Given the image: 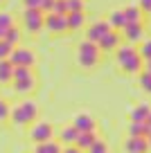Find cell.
Listing matches in <instances>:
<instances>
[{"label":"cell","instance_id":"obj_1","mask_svg":"<svg viewBox=\"0 0 151 153\" xmlns=\"http://www.w3.org/2000/svg\"><path fill=\"white\" fill-rule=\"evenodd\" d=\"M115 61L120 65V72H124V74H138L144 68V61H142L140 52L133 43H126V45L120 43V48L115 50Z\"/></svg>","mask_w":151,"mask_h":153},{"label":"cell","instance_id":"obj_2","mask_svg":"<svg viewBox=\"0 0 151 153\" xmlns=\"http://www.w3.org/2000/svg\"><path fill=\"white\" fill-rule=\"evenodd\" d=\"M38 115H41V108H38L36 101L27 99V101H20V104L11 106L9 110V122L14 126H29L32 122L38 120Z\"/></svg>","mask_w":151,"mask_h":153},{"label":"cell","instance_id":"obj_3","mask_svg":"<svg viewBox=\"0 0 151 153\" xmlns=\"http://www.w3.org/2000/svg\"><path fill=\"white\" fill-rule=\"evenodd\" d=\"M102 61V50H99L97 43L84 38L79 45H77V65L81 70H95Z\"/></svg>","mask_w":151,"mask_h":153},{"label":"cell","instance_id":"obj_4","mask_svg":"<svg viewBox=\"0 0 151 153\" xmlns=\"http://www.w3.org/2000/svg\"><path fill=\"white\" fill-rule=\"evenodd\" d=\"M16 95H32L38 86V79L34 74V68L27 65H14V79H11Z\"/></svg>","mask_w":151,"mask_h":153},{"label":"cell","instance_id":"obj_5","mask_svg":"<svg viewBox=\"0 0 151 153\" xmlns=\"http://www.w3.org/2000/svg\"><path fill=\"white\" fill-rule=\"evenodd\" d=\"M27 137L32 140L34 144L45 142V140H52V137H54V126L50 124V122H41V120H36V122H32V124H29Z\"/></svg>","mask_w":151,"mask_h":153},{"label":"cell","instance_id":"obj_6","mask_svg":"<svg viewBox=\"0 0 151 153\" xmlns=\"http://www.w3.org/2000/svg\"><path fill=\"white\" fill-rule=\"evenodd\" d=\"M23 27L29 34H38L45 29V11L41 9H25L23 11Z\"/></svg>","mask_w":151,"mask_h":153},{"label":"cell","instance_id":"obj_7","mask_svg":"<svg viewBox=\"0 0 151 153\" xmlns=\"http://www.w3.org/2000/svg\"><path fill=\"white\" fill-rule=\"evenodd\" d=\"M9 61L14 63V65H27V68H34V65H36V54H34L32 50H27V48H20V45H16V48L11 50V54H9Z\"/></svg>","mask_w":151,"mask_h":153},{"label":"cell","instance_id":"obj_8","mask_svg":"<svg viewBox=\"0 0 151 153\" xmlns=\"http://www.w3.org/2000/svg\"><path fill=\"white\" fill-rule=\"evenodd\" d=\"M45 29L52 34H66L68 32V20L66 14H54V11H47L45 14Z\"/></svg>","mask_w":151,"mask_h":153},{"label":"cell","instance_id":"obj_9","mask_svg":"<svg viewBox=\"0 0 151 153\" xmlns=\"http://www.w3.org/2000/svg\"><path fill=\"white\" fill-rule=\"evenodd\" d=\"M120 34H122V38L126 41V43H138V41L144 38V25H142V20L126 23L122 29H120Z\"/></svg>","mask_w":151,"mask_h":153},{"label":"cell","instance_id":"obj_10","mask_svg":"<svg viewBox=\"0 0 151 153\" xmlns=\"http://www.w3.org/2000/svg\"><path fill=\"white\" fill-rule=\"evenodd\" d=\"M120 43H122V34H120V29H111V32H106L104 36L97 41V45H99L102 52H115V50L120 48Z\"/></svg>","mask_w":151,"mask_h":153},{"label":"cell","instance_id":"obj_11","mask_svg":"<svg viewBox=\"0 0 151 153\" xmlns=\"http://www.w3.org/2000/svg\"><path fill=\"white\" fill-rule=\"evenodd\" d=\"M122 151L144 153V151H149V142H147L144 135H126V140L122 142Z\"/></svg>","mask_w":151,"mask_h":153},{"label":"cell","instance_id":"obj_12","mask_svg":"<svg viewBox=\"0 0 151 153\" xmlns=\"http://www.w3.org/2000/svg\"><path fill=\"white\" fill-rule=\"evenodd\" d=\"M72 126H75L77 131H97V120H95L90 113H77L75 117H72Z\"/></svg>","mask_w":151,"mask_h":153},{"label":"cell","instance_id":"obj_13","mask_svg":"<svg viewBox=\"0 0 151 153\" xmlns=\"http://www.w3.org/2000/svg\"><path fill=\"white\" fill-rule=\"evenodd\" d=\"M111 25H108V20H95V23H90V27L86 29V38L88 41H93V43H97L99 38L104 36L106 32H111Z\"/></svg>","mask_w":151,"mask_h":153},{"label":"cell","instance_id":"obj_14","mask_svg":"<svg viewBox=\"0 0 151 153\" xmlns=\"http://www.w3.org/2000/svg\"><path fill=\"white\" fill-rule=\"evenodd\" d=\"M77 135H79V131H77L75 126H72V122H70V124H66L61 131H59V137L57 140L63 144V146H72V144L77 142Z\"/></svg>","mask_w":151,"mask_h":153},{"label":"cell","instance_id":"obj_15","mask_svg":"<svg viewBox=\"0 0 151 153\" xmlns=\"http://www.w3.org/2000/svg\"><path fill=\"white\" fill-rule=\"evenodd\" d=\"M66 20H68V32H77V29H84L86 14H84V11H68Z\"/></svg>","mask_w":151,"mask_h":153},{"label":"cell","instance_id":"obj_16","mask_svg":"<svg viewBox=\"0 0 151 153\" xmlns=\"http://www.w3.org/2000/svg\"><path fill=\"white\" fill-rule=\"evenodd\" d=\"M95 137H97V131H81V133L77 135V142H75L77 151H88L90 144L95 142Z\"/></svg>","mask_w":151,"mask_h":153},{"label":"cell","instance_id":"obj_17","mask_svg":"<svg viewBox=\"0 0 151 153\" xmlns=\"http://www.w3.org/2000/svg\"><path fill=\"white\" fill-rule=\"evenodd\" d=\"M151 113V104L149 101H142V104H138L135 108L129 113V122H144L147 117H149Z\"/></svg>","mask_w":151,"mask_h":153},{"label":"cell","instance_id":"obj_18","mask_svg":"<svg viewBox=\"0 0 151 153\" xmlns=\"http://www.w3.org/2000/svg\"><path fill=\"white\" fill-rule=\"evenodd\" d=\"M34 149H36L38 153H61L63 151V144L59 142L57 137H52V140H45V142L34 144Z\"/></svg>","mask_w":151,"mask_h":153},{"label":"cell","instance_id":"obj_19","mask_svg":"<svg viewBox=\"0 0 151 153\" xmlns=\"http://www.w3.org/2000/svg\"><path fill=\"white\" fill-rule=\"evenodd\" d=\"M14 79V63L9 59H0V86H7Z\"/></svg>","mask_w":151,"mask_h":153},{"label":"cell","instance_id":"obj_20","mask_svg":"<svg viewBox=\"0 0 151 153\" xmlns=\"http://www.w3.org/2000/svg\"><path fill=\"white\" fill-rule=\"evenodd\" d=\"M106 20H108V25H111L113 29H122L124 25H126V18H124V11H122V9H113Z\"/></svg>","mask_w":151,"mask_h":153},{"label":"cell","instance_id":"obj_21","mask_svg":"<svg viewBox=\"0 0 151 153\" xmlns=\"http://www.w3.org/2000/svg\"><path fill=\"white\" fill-rule=\"evenodd\" d=\"M124 18H126V23H135V20H142V14L144 11L140 9L138 5H129V7H124Z\"/></svg>","mask_w":151,"mask_h":153},{"label":"cell","instance_id":"obj_22","mask_svg":"<svg viewBox=\"0 0 151 153\" xmlns=\"http://www.w3.org/2000/svg\"><path fill=\"white\" fill-rule=\"evenodd\" d=\"M5 41H9L11 45H20V41H23V32H20L16 25H9V29H7V34H5Z\"/></svg>","mask_w":151,"mask_h":153},{"label":"cell","instance_id":"obj_23","mask_svg":"<svg viewBox=\"0 0 151 153\" xmlns=\"http://www.w3.org/2000/svg\"><path fill=\"white\" fill-rule=\"evenodd\" d=\"M138 83H140V88L147 92V95H151V72L149 70H140L138 72Z\"/></svg>","mask_w":151,"mask_h":153},{"label":"cell","instance_id":"obj_24","mask_svg":"<svg viewBox=\"0 0 151 153\" xmlns=\"http://www.w3.org/2000/svg\"><path fill=\"white\" fill-rule=\"evenodd\" d=\"M149 128H147L144 122H129L126 126V135H147Z\"/></svg>","mask_w":151,"mask_h":153},{"label":"cell","instance_id":"obj_25","mask_svg":"<svg viewBox=\"0 0 151 153\" xmlns=\"http://www.w3.org/2000/svg\"><path fill=\"white\" fill-rule=\"evenodd\" d=\"M9 25H14V18H11L7 11H0V38H5L7 29H9Z\"/></svg>","mask_w":151,"mask_h":153},{"label":"cell","instance_id":"obj_26","mask_svg":"<svg viewBox=\"0 0 151 153\" xmlns=\"http://www.w3.org/2000/svg\"><path fill=\"white\" fill-rule=\"evenodd\" d=\"M138 52H140L142 61L151 59V38H142V43H140V48H138Z\"/></svg>","mask_w":151,"mask_h":153},{"label":"cell","instance_id":"obj_27","mask_svg":"<svg viewBox=\"0 0 151 153\" xmlns=\"http://www.w3.org/2000/svg\"><path fill=\"white\" fill-rule=\"evenodd\" d=\"M88 151H90V153H104V151H108V144H106L104 140H102V137L97 135V137H95V142L90 144V149H88Z\"/></svg>","mask_w":151,"mask_h":153},{"label":"cell","instance_id":"obj_28","mask_svg":"<svg viewBox=\"0 0 151 153\" xmlns=\"http://www.w3.org/2000/svg\"><path fill=\"white\" fill-rule=\"evenodd\" d=\"M66 9L68 11H84L86 0H66Z\"/></svg>","mask_w":151,"mask_h":153},{"label":"cell","instance_id":"obj_29","mask_svg":"<svg viewBox=\"0 0 151 153\" xmlns=\"http://www.w3.org/2000/svg\"><path fill=\"white\" fill-rule=\"evenodd\" d=\"M9 110H11L9 101L0 97V122H9Z\"/></svg>","mask_w":151,"mask_h":153},{"label":"cell","instance_id":"obj_30","mask_svg":"<svg viewBox=\"0 0 151 153\" xmlns=\"http://www.w3.org/2000/svg\"><path fill=\"white\" fill-rule=\"evenodd\" d=\"M16 45H11L9 41H5V38H0V59H9L11 50H14Z\"/></svg>","mask_w":151,"mask_h":153},{"label":"cell","instance_id":"obj_31","mask_svg":"<svg viewBox=\"0 0 151 153\" xmlns=\"http://www.w3.org/2000/svg\"><path fill=\"white\" fill-rule=\"evenodd\" d=\"M52 11H54V14H68V9H66V0H54Z\"/></svg>","mask_w":151,"mask_h":153},{"label":"cell","instance_id":"obj_32","mask_svg":"<svg viewBox=\"0 0 151 153\" xmlns=\"http://www.w3.org/2000/svg\"><path fill=\"white\" fill-rule=\"evenodd\" d=\"M41 2L43 0H23L25 9H41Z\"/></svg>","mask_w":151,"mask_h":153},{"label":"cell","instance_id":"obj_33","mask_svg":"<svg viewBox=\"0 0 151 153\" xmlns=\"http://www.w3.org/2000/svg\"><path fill=\"white\" fill-rule=\"evenodd\" d=\"M138 7H140L144 14H149L151 11V0H138Z\"/></svg>","mask_w":151,"mask_h":153},{"label":"cell","instance_id":"obj_34","mask_svg":"<svg viewBox=\"0 0 151 153\" xmlns=\"http://www.w3.org/2000/svg\"><path fill=\"white\" fill-rule=\"evenodd\" d=\"M52 7H54V0H43L41 2V11H45V14L52 11Z\"/></svg>","mask_w":151,"mask_h":153},{"label":"cell","instance_id":"obj_35","mask_svg":"<svg viewBox=\"0 0 151 153\" xmlns=\"http://www.w3.org/2000/svg\"><path fill=\"white\" fill-rule=\"evenodd\" d=\"M144 124H147V128L151 131V113H149V117H147V120H144Z\"/></svg>","mask_w":151,"mask_h":153},{"label":"cell","instance_id":"obj_36","mask_svg":"<svg viewBox=\"0 0 151 153\" xmlns=\"http://www.w3.org/2000/svg\"><path fill=\"white\" fill-rule=\"evenodd\" d=\"M144 137H147V142H149V149H151V131H149V133L144 135Z\"/></svg>","mask_w":151,"mask_h":153},{"label":"cell","instance_id":"obj_37","mask_svg":"<svg viewBox=\"0 0 151 153\" xmlns=\"http://www.w3.org/2000/svg\"><path fill=\"white\" fill-rule=\"evenodd\" d=\"M149 16H151V11H149Z\"/></svg>","mask_w":151,"mask_h":153},{"label":"cell","instance_id":"obj_38","mask_svg":"<svg viewBox=\"0 0 151 153\" xmlns=\"http://www.w3.org/2000/svg\"><path fill=\"white\" fill-rule=\"evenodd\" d=\"M0 2H2V0H0Z\"/></svg>","mask_w":151,"mask_h":153}]
</instances>
